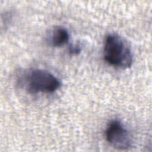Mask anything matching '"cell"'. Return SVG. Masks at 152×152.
<instances>
[{
    "mask_svg": "<svg viewBox=\"0 0 152 152\" xmlns=\"http://www.w3.org/2000/svg\"><path fill=\"white\" fill-rule=\"evenodd\" d=\"M103 57L110 65L121 68H129L132 64V54L127 42L121 36L109 34L103 46Z\"/></svg>",
    "mask_w": 152,
    "mask_h": 152,
    "instance_id": "obj_1",
    "label": "cell"
},
{
    "mask_svg": "<svg viewBox=\"0 0 152 152\" xmlns=\"http://www.w3.org/2000/svg\"><path fill=\"white\" fill-rule=\"evenodd\" d=\"M81 49L79 46H72L69 48V52L72 54H77L80 53Z\"/></svg>",
    "mask_w": 152,
    "mask_h": 152,
    "instance_id": "obj_5",
    "label": "cell"
},
{
    "mask_svg": "<svg viewBox=\"0 0 152 152\" xmlns=\"http://www.w3.org/2000/svg\"><path fill=\"white\" fill-rule=\"evenodd\" d=\"M24 85L31 94L52 93L61 86L60 81L50 72L42 69H33L24 77Z\"/></svg>",
    "mask_w": 152,
    "mask_h": 152,
    "instance_id": "obj_2",
    "label": "cell"
},
{
    "mask_svg": "<svg viewBox=\"0 0 152 152\" xmlns=\"http://www.w3.org/2000/svg\"><path fill=\"white\" fill-rule=\"evenodd\" d=\"M105 137L107 142L118 150H126L132 144L131 136L123 124L117 119L110 121L105 130Z\"/></svg>",
    "mask_w": 152,
    "mask_h": 152,
    "instance_id": "obj_3",
    "label": "cell"
},
{
    "mask_svg": "<svg viewBox=\"0 0 152 152\" xmlns=\"http://www.w3.org/2000/svg\"><path fill=\"white\" fill-rule=\"evenodd\" d=\"M69 34L68 30L62 26H55L48 35V42L53 47H61L68 43Z\"/></svg>",
    "mask_w": 152,
    "mask_h": 152,
    "instance_id": "obj_4",
    "label": "cell"
}]
</instances>
